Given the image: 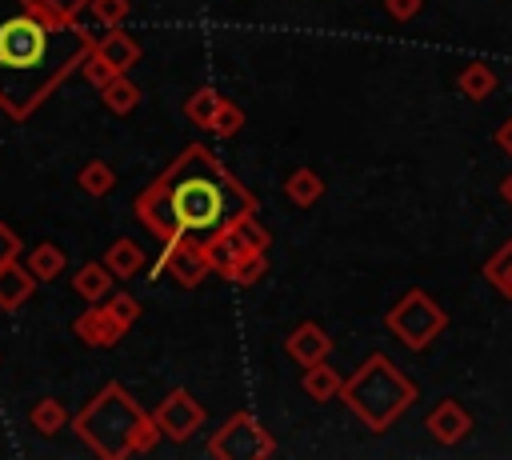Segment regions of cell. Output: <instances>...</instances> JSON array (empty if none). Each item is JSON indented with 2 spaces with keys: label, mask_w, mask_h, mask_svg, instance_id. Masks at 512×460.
I'll use <instances>...</instances> for the list:
<instances>
[{
  "label": "cell",
  "mask_w": 512,
  "mask_h": 460,
  "mask_svg": "<svg viewBox=\"0 0 512 460\" xmlns=\"http://www.w3.org/2000/svg\"><path fill=\"white\" fill-rule=\"evenodd\" d=\"M248 212H256V196L204 144H188L136 196L140 224L164 244L168 240L208 244Z\"/></svg>",
  "instance_id": "1"
},
{
  "label": "cell",
  "mask_w": 512,
  "mask_h": 460,
  "mask_svg": "<svg viewBox=\"0 0 512 460\" xmlns=\"http://www.w3.org/2000/svg\"><path fill=\"white\" fill-rule=\"evenodd\" d=\"M92 48V32L72 16L28 0H0V108L12 120H24Z\"/></svg>",
  "instance_id": "2"
},
{
  "label": "cell",
  "mask_w": 512,
  "mask_h": 460,
  "mask_svg": "<svg viewBox=\"0 0 512 460\" xmlns=\"http://www.w3.org/2000/svg\"><path fill=\"white\" fill-rule=\"evenodd\" d=\"M72 432L100 456V460H124L136 452H148L164 432L156 424V416H148L124 384L108 380L76 416H72Z\"/></svg>",
  "instance_id": "3"
},
{
  "label": "cell",
  "mask_w": 512,
  "mask_h": 460,
  "mask_svg": "<svg viewBox=\"0 0 512 460\" xmlns=\"http://www.w3.org/2000/svg\"><path fill=\"white\" fill-rule=\"evenodd\" d=\"M416 380L404 376L384 352H372L340 388V400L352 408V416L368 428V432H384L392 428L412 404H416Z\"/></svg>",
  "instance_id": "4"
},
{
  "label": "cell",
  "mask_w": 512,
  "mask_h": 460,
  "mask_svg": "<svg viewBox=\"0 0 512 460\" xmlns=\"http://www.w3.org/2000/svg\"><path fill=\"white\" fill-rule=\"evenodd\" d=\"M384 328H388L404 348L424 352V348L448 328V312H444V304H440L436 296H428L424 288H412V292H404V296L388 308Z\"/></svg>",
  "instance_id": "5"
},
{
  "label": "cell",
  "mask_w": 512,
  "mask_h": 460,
  "mask_svg": "<svg viewBox=\"0 0 512 460\" xmlns=\"http://www.w3.org/2000/svg\"><path fill=\"white\" fill-rule=\"evenodd\" d=\"M272 452H276V440L252 412L228 416L220 424V432H212V440H208V456H216V460H268Z\"/></svg>",
  "instance_id": "6"
},
{
  "label": "cell",
  "mask_w": 512,
  "mask_h": 460,
  "mask_svg": "<svg viewBox=\"0 0 512 460\" xmlns=\"http://www.w3.org/2000/svg\"><path fill=\"white\" fill-rule=\"evenodd\" d=\"M152 416H156V424H160V432H164L168 440H188V436L204 424L200 400H192V392H184V388H172V392L160 400V408H156Z\"/></svg>",
  "instance_id": "7"
},
{
  "label": "cell",
  "mask_w": 512,
  "mask_h": 460,
  "mask_svg": "<svg viewBox=\"0 0 512 460\" xmlns=\"http://www.w3.org/2000/svg\"><path fill=\"white\" fill-rule=\"evenodd\" d=\"M156 268L172 272L176 284H184V288H196V284L212 272L208 252H204V244H196V240H168V244H164V256H160Z\"/></svg>",
  "instance_id": "8"
},
{
  "label": "cell",
  "mask_w": 512,
  "mask_h": 460,
  "mask_svg": "<svg viewBox=\"0 0 512 460\" xmlns=\"http://www.w3.org/2000/svg\"><path fill=\"white\" fill-rule=\"evenodd\" d=\"M424 428L432 432V440H436V444L452 448V444H460V440H468V436H472V412H468L460 400H440V404H432V408H428Z\"/></svg>",
  "instance_id": "9"
},
{
  "label": "cell",
  "mask_w": 512,
  "mask_h": 460,
  "mask_svg": "<svg viewBox=\"0 0 512 460\" xmlns=\"http://www.w3.org/2000/svg\"><path fill=\"white\" fill-rule=\"evenodd\" d=\"M72 332H76L84 344H92V348H112V344L124 336V324L108 312V304H88V308L72 320Z\"/></svg>",
  "instance_id": "10"
},
{
  "label": "cell",
  "mask_w": 512,
  "mask_h": 460,
  "mask_svg": "<svg viewBox=\"0 0 512 460\" xmlns=\"http://www.w3.org/2000/svg\"><path fill=\"white\" fill-rule=\"evenodd\" d=\"M284 352L300 364V368H308V364H320V360H328V352H332V336L320 328V324H312V320H304V324H296L292 332H288V340H284Z\"/></svg>",
  "instance_id": "11"
},
{
  "label": "cell",
  "mask_w": 512,
  "mask_h": 460,
  "mask_svg": "<svg viewBox=\"0 0 512 460\" xmlns=\"http://www.w3.org/2000/svg\"><path fill=\"white\" fill-rule=\"evenodd\" d=\"M40 280L32 276V268L28 264H0V308L4 312H16L28 296H32V288H36Z\"/></svg>",
  "instance_id": "12"
},
{
  "label": "cell",
  "mask_w": 512,
  "mask_h": 460,
  "mask_svg": "<svg viewBox=\"0 0 512 460\" xmlns=\"http://www.w3.org/2000/svg\"><path fill=\"white\" fill-rule=\"evenodd\" d=\"M496 88H500V76H496V68L484 64V60H472V64H464V68L456 72V92H460L464 100H488Z\"/></svg>",
  "instance_id": "13"
},
{
  "label": "cell",
  "mask_w": 512,
  "mask_h": 460,
  "mask_svg": "<svg viewBox=\"0 0 512 460\" xmlns=\"http://www.w3.org/2000/svg\"><path fill=\"white\" fill-rule=\"evenodd\" d=\"M304 396L308 400H316V404H324V400H336L340 396V388H344V376L336 372V368H328V360H320V364H308L304 368Z\"/></svg>",
  "instance_id": "14"
},
{
  "label": "cell",
  "mask_w": 512,
  "mask_h": 460,
  "mask_svg": "<svg viewBox=\"0 0 512 460\" xmlns=\"http://www.w3.org/2000/svg\"><path fill=\"white\" fill-rule=\"evenodd\" d=\"M96 52H100V56H108L120 72H128V68L140 60V44H136L128 32H120V28H108V36H104V40H96Z\"/></svg>",
  "instance_id": "15"
},
{
  "label": "cell",
  "mask_w": 512,
  "mask_h": 460,
  "mask_svg": "<svg viewBox=\"0 0 512 460\" xmlns=\"http://www.w3.org/2000/svg\"><path fill=\"white\" fill-rule=\"evenodd\" d=\"M284 196H288L296 208H312V204L324 196V180H320L312 168H296V172H288V180H284Z\"/></svg>",
  "instance_id": "16"
},
{
  "label": "cell",
  "mask_w": 512,
  "mask_h": 460,
  "mask_svg": "<svg viewBox=\"0 0 512 460\" xmlns=\"http://www.w3.org/2000/svg\"><path fill=\"white\" fill-rule=\"evenodd\" d=\"M220 104H224V96L216 92V88H196L188 100H184V116L196 124V128H208L212 132V120H216V112H220Z\"/></svg>",
  "instance_id": "17"
},
{
  "label": "cell",
  "mask_w": 512,
  "mask_h": 460,
  "mask_svg": "<svg viewBox=\"0 0 512 460\" xmlns=\"http://www.w3.org/2000/svg\"><path fill=\"white\" fill-rule=\"evenodd\" d=\"M112 268L108 264H84L80 272H76V292L88 300V304H100L108 292H112Z\"/></svg>",
  "instance_id": "18"
},
{
  "label": "cell",
  "mask_w": 512,
  "mask_h": 460,
  "mask_svg": "<svg viewBox=\"0 0 512 460\" xmlns=\"http://www.w3.org/2000/svg\"><path fill=\"white\" fill-rule=\"evenodd\" d=\"M232 240H236V248L240 252H268V244H272V236H268V228L264 224H256V212H248V216H240L232 228H224Z\"/></svg>",
  "instance_id": "19"
},
{
  "label": "cell",
  "mask_w": 512,
  "mask_h": 460,
  "mask_svg": "<svg viewBox=\"0 0 512 460\" xmlns=\"http://www.w3.org/2000/svg\"><path fill=\"white\" fill-rule=\"evenodd\" d=\"M28 420H32V428H36L40 436H56V432H64V424H72L68 412H64V404L52 400V396H40V400L32 404Z\"/></svg>",
  "instance_id": "20"
},
{
  "label": "cell",
  "mask_w": 512,
  "mask_h": 460,
  "mask_svg": "<svg viewBox=\"0 0 512 460\" xmlns=\"http://www.w3.org/2000/svg\"><path fill=\"white\" fill-rule=\"evenodd\" d=\"M100 100H104V108L108 112H116V116H128L136 104H140V88L128 80V72H120L108 88H100Z\"/></svg>",
  "instance_id": "21"
},
{
  "label": "cell",
  "mask_w": 512,
  "mask_h": 460,
  "mask_svg": "<svg viewBox=\"0 0 512 460\" xmlns=\"http://www.w3.org/2000/svg\"><path fill=\"white\" fill-rule=\"evenodd\" d=\"M104 264L116 272V276H136L140 268H144V252H140V244H132V240H112V248H108V256H104Z\"/></svg>",
  "instance_id": "22"
},
{
  "label": "cell",
  "mask_w": 512,
  "mask_h": 460,
  "mask_svg": "<svg viewBox=\"0 0 512 460\" xmlns=\"http://www.w3.org/2000/svg\"><path fill=\"white\" fill-rule=\"evenodd\" d=\"M28 268L36 280H56L64 272V252L56 244H36L32 256H28Z\"/></svg>",
  "instance_id": "23"
},
{
  "label": "cell",
  "mask_w": 512,
  "mask_h": 460,
  "mask_svg": "<svg viewBox=\"0 0 512 460\" xmlns=\"http://www.w3.org/2000/svg\"><path fill=\"white\" fill-rule=\"evenodd\" d=\"M204 252H208V264H212V272H220V276H224V272H228V268H232V264H236V260L244 256V252L236 248V240H232L228 232L212 236V240L204 244Z\"/></svg>",
  "instance_id": "24"
},
{
  "label": "cell",
  "mask_w": 512,
  "mask_h": 460,
  "mask_svg": "<svg viewBox=\"0 0 512 460\" xmlns=\"http://www.w3.org/2000/svg\"><path fill=\"white\" fill-rule=\"evenodd\" d=\"M112 184H116V172L104 160H92V164L80 168V188L88 196H104V192H112Z\"/></svg>",
  "instance_id": "25"
},
{
  "label": "cell",
  "mask_w": 512,
  "mask_h": 460,
  "mask_svg": "<svg viewBox=\"0 0 512 460\" xmlns=\"http://www.w3.org/2000/svg\"><path fill=\"white\" fill-rule=\"evenodd\" d=\"M80 72H84V80H88V84H96V88H108V84H112V80L120 76V68H116V64L108 60V56H100L96 48H92V52L84 56Z\"/></svg>",
  "instance_id": "26"
},
{
  "label": "cell",
  "mask_w": 512,
  "mask_h": 460,
  "mask_svg": "<svg viewBox=\"0 0 512 460\" xmlns=\"http://www.w3.org/2000/svg\"><path fill=\"white\" fill-rule=\"evenodd\" d=\"M264 272H268V260H264V252H244V256H240V260H236V264H232L224 276H228L232 284H256Z\"/></svg>",
  "instance_id": "27"
},
{
  "label": "cell",
  "mask_w": 512,
  "mask_h": 460,
  "mask_svg": "<svg viewBox=\"0 0 512 460\" xmlns=\"http://www.w3.org/2000/svg\"><path fill=\"white\" fill-rule=\"evenodd\" d=\"M92 20L104 28H120L128 20V0H92Z\"/></svg>",
  "instance_id": "28"
},
{
  "label": "cell",
  "mask_w": 512,
  "mask_h": 460,
  "mask_svg": "<svg viewBox=\"0 0 512 460\" xmlns=\"http://www.w3.org/2000/svg\"><path fill=\"white\" fill-rule=\"evenodd\" d=\"M508 268H512V236H508V240H504L488 260H484V280L496 288V284L504 280V272H508Z\"/></svg>",
  "instance_id": "29"
},
{
  "label": "cell",
  "mask_w": 512,
  "mask_h": 460,
  "mask_svg": "<svg viewBox=\"0 0 512 460\" xmlns=\"http://www.w3.org/2000/svg\"><path fill=\"white\" fill-rule=\"evenodd\" d=\"M240 128H244V112H240V104L224 100L220 112H216V120H212V132H216V136H236Z\"/></svg>",
  "instance_id": "30"
},
{
  "label": "cell",
  "mask_w": 512,
  "mask_h": 460,
  "mask_svg": "<svg viewBox=\"0 0 512 460\" xmlns=\"http://www.w3.org/2000/svg\"><path fill=\"white\" fill-rule=\"evenodd\" d=\"M108 312L128 328V324H136V320H140V300H136V296H128V292H120V296H112V300H108Z\"/></svg>",
  "instance_id": "31"
},
{
  "label": "cell",
  "mask_w": 512,
  "mask_h": 460,
  "mask_svg": "<svg viewBox=\"0 0 512 460\" xmlns=\"http://www.w3.org/2000/svg\"><path fill=\"white\" fill-rule=\"evenodd\" d=\"M420 8H424V0H384V12L392 16V20H416L420 16Z\"/></svg>",
  "instance_id": "32"
},
{
  "label": "cell",
  "mask_w": 512,
  "mask_h": 460,
  "mask_svg": "<svg viewBox=\"0 0 512 460\" xmlns=\"http://www.w3.org/2000/svg\"><path fill=\"white\" fill-rule=\"evenodd\" d=\"M20 256V236L0 220V264H12Z\"/></svg>",
  "instance_id": "33"
},
{
  "label": "cell",
  "mask_w": 512,
  "mask_h": 460,
  "mask_svg": "<svg viewBox=\"0 0 512 460\" xmlns=\"http://www.w3.org/2000/svg\"><path fill=\"white\" fill-rule=\"evenodd\" d=\"M48 4H52L60 16H72V20H76V16H80V8H88L92 0H48Z\"/></svg>",
  "instance_id": "34"
},
{
  "label": "cell",
  "mask_w": 512,
  "mask_h": 460,
  "mask_svg": "<svg viewBox=\"0 0 512 460\" xmlns=\"http://www.w3.org/2000/svg\"><path fill=\"white\" fill-rule=\"evenodd\" d=\"M496 144H500V148H504V152L512 156V116H508V120H504V124L496 128Z\"/></svg>",
  "instance_id": "35"
},
{
  "label": "cell",
  "mask_w": 512,
  "mask_h": 460,
  "mask_svg": "<svg viewBox=\"0 0 512 460\" xmlns=\"http://www.w3.org/2000/svg\"><path fill=\"white\" fill-rule=\"evenodd\" d=\"M496 292H500V296H504V300H512V268H508V272H504V280H500V284H496Z\"/></svg>",
  "instance_id": "36"
},
{
  "label": "cell",
  "mask_w": 512,
  "mask_h": 460,
  "mask_svg": "<svg viewBox=\"0 0 512 460\" xmlns=\"http://www.w3.org/2000/svg\"><path fill=\"white\" fill-rule=\"evenodd\" d=\"M500 200H504V204L512 208V172H508V176L500 180Z\"/></svg>",
  "instance_id": "37"
}]
</instances>
